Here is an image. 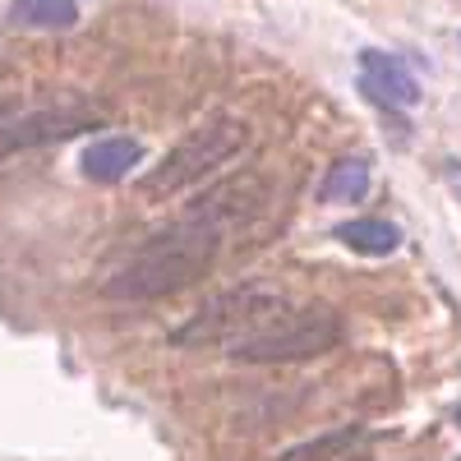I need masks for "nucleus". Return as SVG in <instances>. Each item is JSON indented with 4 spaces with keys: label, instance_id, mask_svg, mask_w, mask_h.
<instances>
[{
    "label": "nucleus",
    "instance_id": "obj_1",
    "mask_svg": "<svg viewBox=\"0 0 461 461\" xmlns=\"http://www.w3.org/2000/svg\"><path fill=\"white\" fill-rule=\"evenodd\" d=\"M217 245H221V230L185 212L176 226H167L162 236H152V240H143L121 267H115V273L102 282V295L106 300H162V295H176L185 286H194L212 267Z\"/></svg>",
    "mask_w": 461,
    "mask_h": 461
},
{
    "label": "nucleus",
    "instance_id": "obj_2",
    "mask_svg": "<svg viewBox=\"0 0 461 461\" xmlns=\"http://www.w3.org/2000/svg\"><path fill=\"white\" fill-rule=\"evenodd\" d=\"M341 337V319L328 304H286V310L245 337H230V360L245 365H291V360H314L332 351Z\"/></svg>",
    "mask_w": 461,
    "mask_h": 461
},
{
    "label": "nucleus",
    "instance_id": "obj_3",
    "mask_svg": "<svg viewBox=\"0 0 461 461\" xmlns=\"http://www.w3.org/2000/svg\"><path fill=\"white\" fill-rule=\"evenodd\" d=\"M249 143V125L245 121H208L199 130H189L167 158L162 167H152L143 180H139V194L148 199H162V194H180L185 185L203 180L212 167H221L226 158H236V152Z\"/></svg>",
    "mask_w": 461,
    "mask_h": 461
},
{
    "label": "nucleus",
    "instance_id": "obj_4",
    "mask_svg": "<svg viewBox=\"0 0 461 461\" xmlns=\"http://www.w3.org/2000/svg\"><path fill=\"white\" fill-rule=\"evenodd\" d=\"M286 295L277 291H258V286H240V291H226V295H212L203 310H194L185 328L171 332L176 346H212V341H230V337H245L263 323H273L282 310H286Z\"/></svg>",
    "mask_w": 461,
    "mask_h": 461
},
{
    "label": "nucleus",
    "instance_id": "obj_5",
    "mask_svg": "<svg viewBox=\"0 0 461 461\" xmlns=\"http://www.w3.org/2000/svg\"><path fill=\"white\" fill-rule=\"evenodd\" d=\"M88 125H97L93 111H28V115H5L0 121V158L19 148H37V143H56V139H74Z\"/></svg>",
    "mask_w": 461,
    "mask_h": 461
},
{
    "label": "nucleus",
    "instance_id": "obj_6",
    "mask_svg": "<svg viewBox=\"0 0 461 461\" xmlns=\"http://www.w3.org/2000/svg\"><path fill=\"white\" fill-rule=\"evenodd\" d=\"M360 93L388 111H411L420 102L415 74L402 65V56L388 51H360Z\"/></svg>",
    "mask_w": 461,
    "mask_h": 461
},
{
    "label": "nucleus",
    "instance_id": "obj_7",
    "mask_svg": "<svg viewBox=\"0 0 461 461\" xmlns=\"http://www.w3.org/2000/svg\"><path fill=\"white\" fill-rule=\"evenodd\" d=\"M263 208V180L258 176H236V180H226V185H217V189H208V194L189 208V217H199V221H208V226H217L221 236L236 221H245V217H254Z\"/></svg>",
    "mask_w": 461,
    "mask_h": 461
},
{
    "label": "nucleus",
    "instance_id": "obj_8",
    "mask_svg": "<svg viewBox=\"0 0 461 461\" xmlns=\"http://www.w3.org/2000/svg\"><path fill=\"white\" fill-rule=\"evenodd\" d=\"M143 162V143L139 139H97L84 148V176L97 180V185H115V180H125L134 167Z\"/></svg>",
    "mask_w": 461,
    "mask_h": 461
},
{
    "label": "nucleus",
    "instance_id": "obj_9",
    "mask_svg": "<svg viewBox=\"0 0 461 461\" xmlns=\"http://www.w3.org/2000/svg\"><path fill=\"white\" fill-rule=\"evenodd\" d=\"M332 236L346 245V249H356V254H369V258H383V254H393L402 245V230L393 221H383V217H356V221H341Z\"/></svg>",
    "mask_w": 461,
    "mask_h": 461
},
{
    "label": "nucleus",
    "instance_id": "obj_10",
    "mask_svg": "<svg viewBox=\"0 0 461 461\" xmlns=\"http://www.w3.org/2000/svg\"><path fill=\"white\" fill-rule=\"evenodd\" d=\"M365 194H369V162L365 158H341L337 167H328L323 203H360Z\"/></svg>",
    "mask_w": 461,
    "mask_h": 461
},
{
    "label": "nucleus",
    "instance_id": "obj_11",
    "mask_svg": "<svg viewBox=\"0 0 461 461\" xmlns=\"http://www.w3.org/2000/svg\"><path fill=\"white\" fill-rule=\"evenodd\" d=\"M10 14L23 28H74V19H79L74 0H14Z\"/></svg>",
    "mask_w": 461,
    "mask_h": 461
},
{
    "label": "nucleus",
    "instance_id": "obj_12",
    "mask_svg": "<svg viewBox=\"0 0 461 461\" xmlns=\"http://www.w3.org/2000/svg\"><path fill=\"white\" fill-rule=\"evenodd\" d=\"M356 438V425H346L337 434H323V438H310V443H300V447H286L277 461H337L341 447H351Z\"/></svg>",
    "mask_w": 461,
    "mask_h": 461
},
{
    "label": "nucleus",
    "instance_id": "obj_13",
    "mask_svg": "<svg viewBox=\"0 0 461 461\" xmlns=\"http://www.w3.org/2000/svg\"><path fill=\"white\" fill-rule=\"evenodd\" d=\"M443 171H447V185L456 189V199H461V162H447Z\"/></svg>",
    "mask_w": 461,
    "mask_h": 461
},
{
    "label": "nucleus",
    "instance_id": "obj_14",
    "mask_svg": "<svg viewBox=\"0 0 461 461\" xmlns=\"http://www.w3.org/2000/svg\"><path fill=\"white\" fill-rule=\"evenodd\" d=\"M456 425H461V406H456Z\"/></svg>",
    "mask_w": 461,
    "mask_h": 461
},
{
    "label": "nucleus",
    "instance_id": "obj_15",
    "mask_svg": "<svg viewBox=\"0 0 461 461\" xmlns=\"http://www.w3.org/2000/svg\"><path fill=\"white\" fill-rule=\"evenodd\" d=\"M0 121H5V115H0Z\"/></svg>",
    "mask_w": 461,
    "mask_h": 461
}]
</instances>
